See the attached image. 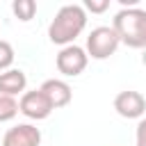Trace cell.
Instances as JSON below:
<instances>
[{
	"mask_svg": "<svg viewBox=\"0 0 146 146\" xmlns=\"http://www.w3.org/2000/svg\"><path fill=\"white\" fill-rule=\"evenodd\" d=\"M25 87H27V75L21 71V68H9V71H2L0 73V94L2 96H23L25 94Z\"/></svg>",
	"mask_w": 146,
	"mask_h": 146,
	"instance_id": "obj_9",
	"label": "cell"
},
{
	"mask_svg": "<svg viewBox=\"0 0 146 146\" xmlns=\"http://www.w3.org/2000/svg\"><path fill=\"white\" fill-rule=\"evenodd\" d=\"M107 7H110V0H87L84 2V11H91V14H103Z\"/></svg>",
	"mask_w": 146,
	"mask_h": 146,
	"instance_id": "obj_13",
	"label": "cell"
},
{
	"mask_svg": "<svg viewBox=\"0 0 146 146\" xmlns=\"http://www.w3.org/2000/svg\"><path fill=\"white\" fill-rule=\"evenodd\" d=\"M41 144V130L32 123H18L9 128L2 137V146H39Z\"/></svg>",
	"mask_w": 146,
	"mask_h": 146,
	"instance_id": "obj_7",
	"label": "cell"
},
{
	"mask_svg": "<svg viewBox=\"0 0 146 146\" xmlns=\"http://www.w3.org/2000/svg\"><path fill=\"white\" fill-rule=\"evenodd\" d=\"M39 89L48 96L52 110L66 107V105L71 103V98H73V89L68 87V82H64V80H59V78H50V80H46Z\"/></svg>",
	"mask_w": 146,
	"mask_h": 146,
	"instance_id": "obj_8",
	"label": "cell"
},
{
	"mask_svg": "<svg viewBox=\"0 0 146 146\" xmlns=\"http://www.w3.org/2000/svg\"><path fill=\"white\" fill-rule=\"evenodd\" d=\"M18 112H21V110H18L16 98H11V96H2V94H0V123L11 121Z\"/></svg>",
	"mask_w": 146,
	"mask_h": 146,
	"instance_id": "obj_11",
	"label": "cell"
},
{
	"mask_svg": "<svg viewBox=\"0 0 146 146\" xmlns=\"http://www.w3.org/2000/svg\"><path fill=\"white\" fill-rule=\"evenodd\" d=\"M18 110L21 114H25L27 119L32 121H43L50 116L52 112V105L48 100V96L41 91V89H34V91H25L18 100Z\"/></svg>",
	"mask_w": 146,
	"mask_h": 146,
	"instance_id": "obj_5",
	"label": "cell"
},
{
	"mask_svg": "<svg viewBox=\"0 0 146 146\" xmlns=\"http://www.w3.org/2000/svg\"><path fill=\"white\" fill-rule=\"evenodd\" d=\"M87 27V11L82 5H64L52 23L48 25V39L57 46H71L75 41V36L82 34V30Z\"/></svg>",
	"mask_w": 146,
	"mask_h": 146,
	"instance_id": "obj_1",
	"label": "cell"
},
{
	"mask_svg": "<svg viewBox=\"0 0 146 146\" xmlns=\"http://www.w3.org/2000/svg\"><path fill=\"white\" fill-rule=\"evenodd\" d=\"M119 43H121V39L114 27H110V25L94 27L87 36V55L91 59H107L116 52Z\"/></svg>",
	"mask_w": 146,
	"mask_h": 146,
	"instance_id": "obj_3",
	"label": "cell"
},
{
	"mask_svg": "<svg viewBox=\"0 0 146 146\" xmlns=\"http://www.w3.org/2000/svg\"><path fill=\"white\" fill-rule=\"evenodd\" d=\"M112 27L116 30L121 43L128 48H144L146 50V9L139 7H123L116 11Z\"/></svg>",
	"mask_w": 146,
	"mask_h": 146,
	"instance_id": "obj_2",
	"label": "cell"
},
{
	"mask_svg": "<svg viewBox=\"0 0 146 146\" xmlns=\"http://www.w3.org/2000/svg\"><path fill=\"white\" fill-rule=\"evenodd\" d=\"M135 139H137V146H146V116L137 123V132H135Z\"/></svg>",
	"mask_w": 146,
	"mask_h": 146,
	"instance_id": "obj_14",
	"label": "cell"
},
{
	"mask_svg": "<svg viewBox=\"0 0 146 146\" xmlns=\"http://www.w3.org/2000/svg\"><path fill=\"white\" fill-rule=\"evenodd\" d=\"M11 11H14V16H16L18 21L27 23V21H32L34 14H36V2H34V0H14V2H11Z\"/></svg>",
	"mask_w": 146,
	"mask_h": 146,
	"instance_id": "obj_10",
	"label": "cell"
},
{
	"mask_svg": "<svg viewBox=\"0 0 146 146\" xmlns=\"http://www.w3.org/2000/svg\"><path fill=\"white\" fill-rule=\"evenodd\" d=\"M114 110L123 119H141L144 112H146V98L139 91H132V89L121 91L114 98Z\"/></svg>",
	"mask_w": 146,
	"mask_h": 146,
	"instance_id": "obj_6",
	"label": "cell"
},
{
	"mask_svg": "<svg viewBox=\"0 0 146 146\" xmlns=\"http://www.w3.org/2000/svg\"><path fill=\"white\" fill-rule=\"evenodd\" d=\"M11 64H14V46L9 41H2L0 39V73L2 71H9Z\"/></svg>",
	"mask_w": 146,
	"mask_h": 146,
	"instance_id": "obj_12",
	"label": "cell"
},
{
	"mask_svg": "<svg viewBox=\"0 0 146 146\" xmlns=\"http://www.w3.org/2000/svg\"><path fill=\"white\" fill-rule=\"evenodd\" d=\"M87 64H89L87 50L80 48V46H75V43L64 46V48L59 50V55H57V71H59L62 75H66V78L80 75V73L87 68Z\"/></svg>",
	"mask_w": 146,
	"mask_h": 146,
	"instance_id": "obj_4",
	"label": "cell"
},
{
	"mask_svg": "<svg viewBox=\"0 0 146 146\" xmlns=\"http://www.w3.org/2000/svg\"><path fill=\"white\" fill-rule=\"evenodd\" d=\"M141 62H144V66H146V50H144V55H141Z\"/></svg>",
	"mask_w": 146,
	"mask_h": 146,
	"instance_id": "obj_15",
	"label": "cell"
}]
</instances>
